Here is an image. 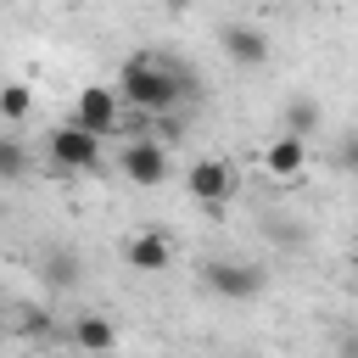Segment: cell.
<instances>
[{
    "instance_id": "5b68a950",
    "label": "cell",
    "mask_w": 358,
    "mask_h": 358,
    "mask_svg": "<svg viewBox=\"0 0 358 358\" xmlns=\"http://www.w3.org/2000/svg\"><path fill=\"white\" fill-rule=\"evenodd\" d=\"M218 39H224V56L235 67H268V50H274L268 28H257V22H224Z\"/></svg>"
},
{
    "instance_id": "6da1fadb",
    "label": "cell",
    "mask_w": 358,
    "mask_h": 358,
    "mask_svg": "<svg viewBox=\"0 0 358 358\" xmlns=\"http://www.w3.org/2000/svg\"><path fill=\"white\" fill-rule=\"evenodd\" d=\"M117 95L134 106V112H168L179 95H196V78L162 56H129L123 73H117Z\"/></svg>"
},
{
    "instance_id": "277c9868",
    "label": "cell",
    "mask_w": 358,
    "mask_h": 358,
    "mask_svg": "<svg viewBox=\"0 0 358 358\" xmlns=\"http://www.w3.org/2000/svg\"><path fill=\"white\" fill-rule=\"evenodd\" d=\"M185 190H190L201 207H213V213H218V207L241 190V173H235V162H229V157H201V162H190Z\"/></svg>"
},
{
    "instance_id": "9a60e30c",
    "label": "cell",
    "mask_w": 358,
    "mask_h": 358,
    "mask_svg": "<svg viewBox=\"0 0 358 358\" xmlns=\"http://www.w3.org/2000/svg\"><path fill=\"white\" fill-rule=\"evenodd\" d=\"M336 168H341V173H358V129H347V134L336 140Z\"/></svg>"
},
{
    "instance_id": "7c38bea8",
    "label": "cell",
    "mask_w": 358,
    "mask_h": 358,
    "mask_svg": "<svg viewBox=\"0 0 358 358\" xmlns=\"http://www.w3.org/2000/svg\"><path fill=\"white\" fill-rule=\"evenodd\" d=\"M319 123H324V112H319V101H313V95H291V101H285V129H291V134H302V140H308Z\"/></svg>"
},
{
    "instance_id": "4fadbf2b",
    "label": "cell",
    "mask_w": 358,
    "mask_h": 358,
    "mask_svg": "<svg viewBox=\"0 0 358 358\" xmlns=\"http://www.w3.org/2000/svg\"><path fill=\"white\" fill-rule=\"evenodd\" d=\"M28 179V145L17 134H0V185H22Z\"/></svg>"
},
{
    "instance_id": "9c48e42d",
    "label": "cell",
    "mask_w": 358,
    "mask_h": 358,
    "mask_svg": "<svg viewBox=\"0 0 358 358\" xmlns=\"http://www.w3.org/2000/svg\"><path fill=\"white\" fill-rule=\"evenodd\" d=\"M302 162H308V140L285 129V134L268 145V173H274V179H296V173H302Z\"/></svg>"
},
{
    "instance_id": "ba28073f",
    "label": "cell",
    "mask_w": 358,
    "mask_h": 358,
    "mask_svg": "<svg viewBox=\"0 0 358 358\" xmlns=\"http://www.w3.org/2000/svg\"><path fill=\"white\" fill-rule=\"evenodd\" d=\"M78 123L95 129V134H112V129H117V90L90 84V90L78 95Z\"/></svg>"
},
{
    "instance_id": "7a4b0ae2",
    "label": "cell",
    "mask_w": 358,
    "mask_h": 358,
    "mask_svg": "<svg viewBox=\"0 0 358 358\" xmlns=\"http://www.w3.org/2000/svg\"><path fill=\"white\" fill-rule=\"evenodd\" d=\"M201 285H207L213 296H224V302H252V296H263L268 268L241 263V257H207V263H201Z\"/></svg>"
},
{
    "instance_id": "8992f818",
    "label": "cell",
    "mask_w": 358,
    "mask_h": 358,
    "mask_svg": "<svg viewBox=\"0 0 358 358\" xmlns=\"http://www.w3.org/2000/svg\"><path fill=\"white\" fill-rule=\"evenodd\" d=\"M123 173H129L140 190H151V185L168 179V151H162L157 140H134V145L123 151Z\"/></svg>"
},
{
    "instance_id": "2e32d148",
    "label": "cell",
    "mask_w": 358,
    "mask_h": 358,
    "mask_svg": "<svg viewBox=\"0 0 358 358\" xmlns=\"http://www.w3.org/2000/svg\"><path fill=\"white\" fill-rule=\"evenodd\" d=\"M157 6H162V11H190L196 0H157Z\"/></svg>"
},
{
    "instance_id": "5bb4252c",
    "label": "cell",
    "mask_w": 358,
    "mask_h": 358,
    "mask_svg": "<svg viewBox=\"0 0 358 358\" xmlns=\"http://www.w3.org/2000/svg\"><path fill=\"white\" fill-rule=\"evenodd\" d=\"M34 112V90L28 84H0V117L6 123H22Z\"/></svg>"
},
{
    "instance_id": "52a82bcc",
    "label": "cell",
    "mask_w": 358,
    "mask_h": 358,
    "mask_svg": "<svg viewBox=\"0 0 358 358\" xmlns=\"http://www.w3.org/2000/svg\"><path fill=\"white\" fill-rule=\"evenodd\" d=\"M123 263H129L134 274H162V268L173 263V241L157 235V229H145V235H134V241L123 246Z\"/></svg>"
},
{
    "instance_id": "3957f363",
    "label": "cell",
    "mask_w": 358,
    "mask_h": 358,
    "mask_svg": "<svg viewBox=\"0 0 358 358\" xmlns=\"http://www.w3.org/2000/svg\"><path fill=\"white\" fill-rule=\"evenodd\" d=\"M50 162H56L62 173H95V162H101V134L84 129L78 117L62 123V129H50Z\"/></svg>"
},
{
    "instance_id": "30bf717a",
    "label": "cell",
    "mask_w": 358,
    "mask_h": 358,
    "mask_svg": "<svg viewBox=\"0 0 358 358\" xmlns=\"http://www.w3.org/2000/svg\"><path fill=\"white\" fill-rule=\"evenodd\" d=\"M67 336H73V347H90V352H112V347H117V330H112V319H101V313H78Z\"/></svg>"
},
{
    "instance_id": "8fae6325",
    "label": "cell",
    "mask_w": 358,
    "mask_h": 358,
    "mask_svg": "<svg viewBox=\"0 0 358 358\" xmlns=\"http://www.w3.org/2000/svg\"><path fill=\"white\" fill-rule=\"evenodd\" d=\"M39 280H45L50 291H73V285H78V257H73L67 246H50V252L39 257Z\"/></svg>"
}]
</instances>
